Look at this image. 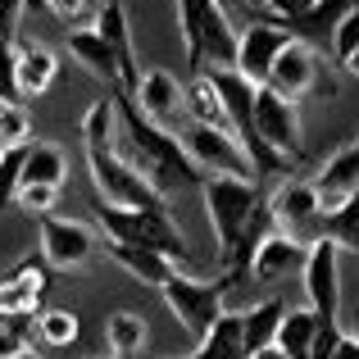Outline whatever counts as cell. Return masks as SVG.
Segmentation results:
<instances>
[{
    "label": "cell",
    "instance_id": "1",
    "mask_svg": "<svg viewBox=\"0 0 359 359\" xmlns=\"http://www.w3.org/2000/svg\"><path fill=\"white\" fill-rule=\"evenodd\" d=\"M118 100V123H123V137H128V159L137 164V173L155 187L159 196H173L182 187H201L205 173L191 164V155L182 150V141L173 137L168 128L150 123L146 114L137 109L132 96H114Z\"/></svg>",
    "mask_w": 359,
    "mask_h": 359
},
{
    "label": "cell",
    "instance_id": "2",
    "mask_svg": "<svg viewBox=\"0 0 359 359\" xmlns=\"http://www.w3.org/2000/svg\"><path fill=\"white\" fill-rule=\"evenodd\" d=\"M201 201H205V219H210L214 245H219V273L232 264L237 245L245 241V232L264 219V182H245V177H205L201 182Z\"/></svg>",
    "mask_w": 359,
    "mask_h": 359
},
{
    "label": "cell",
    "instance_id": "3",
    "mask_svg": "<svg viewBox=\"0 0 359 359\" xmlns=\"http://www.w3.org/2000/svg\"><path fill=\"white\" fill-rule=\"evenodd\" d=\"M177 32L196 73L237 64V27L219 0H177Z\"/></svg>",
    "mask_w": 359,
    "mask_h": 359
},
{
    "label": "cell",
    "instance_id": "4",
    "mask_svg": "<svg viewBox=\"0 0 359 359\" xmlns=\"http://www.w3.org/2000/svg\"><path fill=\"white\" fill-rule=\"evenodd\" d=\"M232 287H237V282H232L228 273H219V278H191L187 269H173L168 282L159 287V296H164L168 314H173L196 341H205V337L214 332V323L228 314V291Z\"/></svg>",
    "mask_w": 359,
    "mask_h": 359
},
{
    "label": "cell",
    "instance_id": "5",
    "mask_svg": "<svg viewBox=\"0 0 359 359\" xmlns=\"http://www.w3.org/2000/svg\"><path fill=\"white\" fill-rule=\"evenodd\" d=\"M96 219H100V228H105L109 241L159 250V255H168L177 269L191 264V245H187L182 228L168 219V210H114V205L96 201Z\"/></svg>",
    "mask_w": 359,
    "mask_h": 359
},
{
    "label": "cell",
    "instance_id": "6",
    "mask_svg": "<svg viewBox=\"0 0 359 359\" xmlns=\"http://www.w3.org/2000/svg\"><path fill=\"white\" fill-rule=\"evenodd\" d=\"M87 168H91V187H96L100 205H114V210H168V201L114 146H87Z\"/></svg>",
    "mask_w": 359,
    "mask_h": 359
},
{
    "label": "cell",
    "instance_id": "7",
    "mask_svg": "<svg viewBox=\"0 0 359 359\" xmlns=\"http://www.w3.org/2000/svg\"><path fill=\"white\" fill-rule=\"evenodd\" d=\"M300 278H305V296H309V309L318 314V323L341 327V250L332 241L314 237Z\"/></svg>",
    "mask_w": 359,
    "mask_h": 359
},
{
    "label": "cell",
    "instance_id": "8",
    "mask_svg": "<svg viewBox=\"0 0 359 359\" xmlns=\"http://www.w3.org/2000/svg\"><path fill=\"white\" fill-rule=\"evenodd\" d=\"M177 141H182V150L191 155V164L201 168L205 177H245V182H255V168H250V159H245L241 141L232 137V132L187 123V132Z\"/></svg>",
    "mask_w": 359,
    "mask_h": 359
},
{
    "label": "cell",
    "instance_id": "9",
    "mask_svg": "<svg viewBox=\"0 0 359 359\" xmlns=\"http://www.w3.org/2000/svg\"><path fill=\"white\" fill-rule=\"evenodd\" d=\"M291 41H296V32H291L287 23H278V18H250V23L237 27V64H232V69H237L241 78H250L255 87H264L273 64H278V55L287 50Z\"/></svg>",
    "mask_w": 359,
    "mask_h": 359
},
{
    "label": "cell",
    "instance_id": "10",
    "mask_svg": "<svg viewBox=\"0 0 359 359\" xmlns=\"http://www.w3.org/2000/svg\"><path fill=\"white\" fill-rule=\"evenodd\" d=\"M264 87L278 91L282 100H291V105H296V100H305L309 91H318V87H323L327 96L337 91L332 78L323 73V55H318L309 41H291L287 50L278 55V64H273V73H269V82H264Z\"/></svg>",
    "mask_w": 359,
    "mask_h": 359
},
{
    "label": "cell",
    "instance_id": "11",
    "mask_svg": "<svg viewBox=\"0 0 359 359\" xmlns=\"http://www.w3.org/2000/svg\"><path fill=\"white\" fill-rule=\"evenodd\" d=\"M41 259L50 269H87L96 259V232L78 219H60V214H46L41 219Z\"/></svg>",
    "mask_w": 359,
    "mask_h": 359
},
{
    "label": "cell",
    "instance_id": "12",
    "mask_svg": "<svg viewBox=\"0 0 359 359\" xmlns=\"http://www.w3.org/2000/svg\"><path fill=\"white\" fill-rule=\"evenodd\" d=\"M255 123H259V137L278 150L287 164H300L305 159V137H300V114L291 100H282L278 91L259 87L255 96Z\"/></svg>",
    "mask_w": 359,
    "mask_h": 359
},
{
    "label": "cell",
    "instance_id": "13",
    "mask_svg": "<svg viewBox=\"0 0 359 359\" xmlns=\"http://www.w3.org/2000/svg\"><path fill=\"white\" fill-rule=\"evenodd\" d=\"M96 32L105 36L109 55H114V69H118V91H114V96H137V87H141V64H137V50H132V23H128L123 0H105V5H100Z\"/></svg>",
    "mask_w": 359,
    "mask_h": 359
},
{
    "label": "cell",
    "instance_id": "14",
    "mask_svg": "<svg viewBox=\"0 0 359 359\" xmlns=\"http://www.w3.org/2000/svg\"><path fill=\"white\" fill-rule=\"evenodd\" d=\"M264 205H269V214H273V228L296 232V237H300L305 223H318V191H314L309 177H282Z\"/></svg>",
    "mask_w": 359,
    "mask_h": 359
},
{
    "label": "cell",
    "instance_id": "15",
    "mask_svg": "<svg viewBox=\"0 0 359 359\" xmlns=\"http://www.w3.org/2000/svg\"><path fill=\"white\" fill-rule=\"evenodd\" d=\"M314 191H318V214H332L341 210L351 196H359V146H346L318 168L314 177Z\"/></svg>",
    "mask_w": 359,
    "mask_h": 359
},
{
    "label": "cell",
    "instance_id": "16",
    "mask_svg": "<svg viewBox=\"0 0 359 359\" xmlns=\"http://www.w3.org/2000/svg\"><path fill=\"white\" fill-rule=\"evenodd\" d=\"M137 109L146 114L150 123H159V128H168L177 114L187 109V87L173 78L168 69H146L141 73V87H137Z\"/></svg>",
    "mask_w": 359,
    "mask_h": 359
},
{
    "label": "cell",
    "instance_id": "17",
    "mask_svg": "<svg viewBox=\"0 0 359 359\" xmlns=\"http://www.w3.org/2000/svg\"><path fill=\"white\" fill-rule=\"evenodd\" d=\"M305 255H309V241H300L296 232L273 228L269 237L259 241L255 259H250V278L255 282H278V278H287V273L305 269Z\"/></svg>",
    "mask_w": 359,
    "mask_h": 359
},
{
    "label": "cell",
    "instance_id": "18",
    "mask_svg": "<svg viewBox=\"0 0 359 359\" xmlns=\"http://www.w3.org/2000/svg\"><path fill=\"white\" fill-rule=\"evenodd\" d=\"M46 264L18 259L9 273H0V314H36L46 296Z\"/></svg>",
    "mask_w": 359,
    "mask_h": 359
},
{
    "label": "cell",
    "instance_id": "19",
    "mask_svg": "<svg viewBox=\"0 0 359 359\" xmlns=\"http://www.w3.org/2000/svg\"><path fill=\"white\" fill-rule=\"evenodd\" d=\"M14 55H18V91L23 96H46L60 78V60H55L50 46L32 41V36H18L14 41Z\"/></svg>",
    "mask_w": 359,
    "mask_h": 359
},
{
    "label": "cell",
    "instance_id": "20",
    "mask_svg": "<svg viewBox=\"0 0 359 359\" xmlns=\"http://www.w3.org/2000/svg\"><path fill=\"white\" fill-rule=\"evenodd\" d=\"M69 55L82 64V69L91 73V78H100L109 91H118V69H114V55H109V46H105V36L96 32V23L91 27H73L69 32Z\"/></svg>",
    "mask_w": 359,
    "mask_h": 359
},
{
    "label": "cell",
    "instance_id": "21",
    "mask_svg": "<svg viewBox=\"0 0 359 359\" xmlns=\"http://www.w3.org/2000/svg\"><path fill=\"white\" fill-rule=\"evenodd\" d=\"M105 255L118 264V269H128L137 282H146V287H155V291L164 287V282H168V273L177 269V264L168 259V255L146 250V245H118V241H109V245H105Z\"/></svg>",
    "mask_w": 359,
    "mask_h": 359
},
{
    "label": "cell",
    "instance_id": "22",
    "mask_svg": "<svg viewBox=\"0 0 359 359\" xmlns=\"http://www.w3.org/2000/svg\"><path fill=\"white\" fill-rule=\"evenodd\" d=\"M105 346L114 359H146L150 346V327L137 309H118V314L105 318Z\"/></svg>",
    "mask_w": 359,
    "mask_h": 359
},
{
    "label": "cell",
    "instance_id": "23",
    "mask_svg": "<svg viewBox=\"0 0 359 359\" xmlns=\"http://www.w3.org/2000/svg\"><path fill=\"white\" fill-rule=\"evenodd\" d=\"M187 114H191V123H201V128L232 132L228 109H223V96H219V87L210 82V73H196V78L187 82ZM232 137H237V132H232Z\"/></svg>",
    "mask_w": 359,
    "mask_h": 359
},
{
    "label": "cell",
    "instance_id": "24",
    "mask_svg": "<svg viewBox=\"0 0 359 359\" xmlns=\"http://www.w3.org/2000/svg\"><path fill=\"white\" fill-rule=\"evenodd\" d=\"M64 177H69V159L55 141H32L23 159V187H55L60 191Z\"/></svg>",
    "mask_w": 359,
    "mask_h": 359
},
{
    "label": "cell",
    "instance_id": "25",
    "mask_svg": "<svg viewBox=\"0 0 359 359\" xmlns=\"http://www.w3.org/2000/svg\"><path fill=\"white\" fill-rule=\"evenodd\" d=\"M282 314H287V305H282V300H259V305L241 309V341H245V355H255V351H264V346L278 341Z\"/></svg>",
    "mask_w": 359,
    "mask_h": 359
},
{
    "label": "cell",
    "instance_id": "26",
    "mask_svg": "<svg viewBox=\"0 0 359 359\" xmlns=\"http://www.w3.org/2000/svg\"><path fill=\"white\" fill-rule=\"evenodd\" d=\"M318 314L309 305L300 309H287L282 314V327H278V346L287 351V359H309L314 355V341H318Z\"/></svg>",
    "mask_w": 359,
    "mask_h": 359
},
{
    "label": "cell",
    "instance_id": "27",
    "mask_svg": "<svg viewBox=\"0 0 359 359\" xmlns=\"http://www.w3.org/2000/svg\"><path fill=\"white\" fill-rule=\"evenodd\" d=\"M355 9H359V0H318L305 18H296V23H291V32H296V41H309V46H314L318 36H332L337 23H341V18H351Z\"/></svg>",
    "mask_w": 359,
    "mask_h": 359
},
{
    "label": "cell",
    "instance_id": "28",
    "mask_svg": "<svg viewBox=\"0 0 359 359\" xmlns=\"http://www.w3.org/2000/svg\"><path fill=\"white\" fill-rule=\"evenodd\" d=\"M318 237L359 259V196H351V201L332 214H318Z\"/></svg>",
    "mask_w": 359,
    "mask_h": 359
},
{
    "label": "cell",
    "instance_id": "29",
    "mask_svg": "<svg viewBox=\"0 0 359 359\" xmlns=\"http://www.w3.org/2000/svg\"><path fill=\"white\" fill-rule=\"evenodd\" d=\"M82 332L78 314L73 309H36V341L50 346V351H64V346H73Z\"/></svg>",
    "mask_w": 359,
    "mask_h": 359
},
{
    "label": "cell",
    "instance_id": "30",
    "mask_svg": "<svg viewBox=\"0 0 359 359\" xmlns=\"http://www.w3.org/2000/svg\"><path fill=\"white\" fill-rule=\"evenodd\" d=\"M36 314H0V359H18L32 351Z\"/></svg>",
    "mask_w": 359,
    "mask_h": 359
},
{
    "label": "cell",
    "instance_id": "31",
    "mask_svg": "<svg viewBox=\"0 0 359 359\" xmlns=\"http://www.w3.org/2000/svg\"><path fill=\"white\" fill-rule=\"evenodd\" d=\"M27 141H32V114H27V105H23V100L0 105V155L27 146Z\"/></svg>",
    "mask_w": 359,
    "mask_h": 359
},
{
    "label": "cell",
    "instance_id": "32",
    "mask_svg": "<svg viewBox=\"0 0 359 359\" xmlns=\"http://www.w3.org/2000/svg\"><path fill=\"white\" fill-rule=\"evenodd\" d=\"M114 118H118V100H96V105L82 114V141L87 146H114Z\"/></svg>",
    "mask_w": 359,
    "mask_h": 359
},
{
    "label": "cell",
    "instance_id": "33",
    "mask_svg": "<svg viewBox=\"0 0 359 359\" xmlns=\"http://www.w3.org/2000/svg\"><path fill=\"white\" fill-rule=\"evenodd\" d=\"M27 146H32V141H27ZM27 146L5 150V155H0V210H5V205H14L18 187H23V159H27Z\"/></svg>",
    "mask_w": 359,
    "mask_h": 359
},
{
    "label": "cell",
    "instance_id": "34",
    "mask_svg": "<svg viewBox=\"0 0 359 359\" xmlns=\"http://www.w3.org/2000/svg\"><path fill=\"white\" fill-rule=\"evenodd\" d=\"M327 50H332V64H341V69H346V60L359 50V9H355L351 18L337 23V32L327 36Z\"/></svg>",
    "mask_w": 359,
    "mask_h": 359
},
{
    "label": "cell",
    "instance_id": "35",
    "mask_svg": "<svg viewBox=\"0 0 359 359\" xmlns=\"http://www.w3.org/2000/svg\"><path fill=\"white\" fill-rule=\"evenodd\" d=\"M14 100H23V91H18V55H14V41L0 36V105H14Z\"/></svg>",
    "mask_w": 359,
    "mask_h": 359
},
{
    "label": "cell",
    "instance_id": "36",
    "mask_svg": "<svg viewBox=\"0 0 359 359\" xmlns=\"http://www.w3.org/2000/svg\"><path fill=\"white\" fill-rule=\"evenodd\" d=\"M55 201H60V191H55V187H18V196H14V205L27 214V219H36V223L55 210Z\"/></svg>",
    "mask_w": 359,
    "mask_h": 359
},
{
    "label": "cell",
    "instance_id": "37",
    "mask_svg": "<svg viewBox=\"0 0 359 359\" xmlns=\"http://www.w3.org/2000/svg\"><path fill=\"white\" fill-rule=\"evenodd\" d=\"M46 9H50V14L60 18L64 27H82L87 18L96 23V14H100L96 0H46Z\"/></svg>",
    "mask_w": 359,
    "mask_h": 359
},
{
    "label": "cell",
    "instance_id": "38",
    "mask_svg": "<svg viewBox=\"0 0 359 359\" xmlns=\"http://www.w3.org/2000/svg\"><path fill=\"white\" fill-rule=\"evenodd\" d=\"M255 5H259L269 18H278V23H287V27H291L296 18H305L309 9L318 5V0H255Z\"/></svg>",
    "mask_w": 359,
    "mask_h": 359
},
{
    "label": "cell",
    "instance_id": "39",
    "mask_svg": "<svg viewBox=\"0 0 359 359\" xmlns=\"http://www.w3.org/2000/svg\"><path fill=\"white\" fill-rule=\"evenodd\" d=\"M332 359H359V341H355L351 332H346L341 341H337V351H332Z\"/></svg>",
    "mask_w": 359,
    "mask_h": 359
},
{
    "label": "cell",
    "instance_id": "40",
    "mask_svg": "<svg viewBox=\"0 0 359 359\" xmlns=\"http://www.w3.org/2000/svg\"><path fill=\"white\" fill-rule=\"evenodd\" d=\"M250 359H287V351H282V346L273 341V346H264V351H255Z\"/></svg>",
    "mask_w": 359,
    "mask_h": 359
},
{
    "label": "cell",
    "instance_id": "41",
    "mask_svg": "<svg viewBox=\"0 0 359 359\" xmlns=\"http://www.w3.org/2000/svg\"><path fill=\"white\" fill-rule=\"evenodd\" d=\"M223 9H255V0H219Z\"/></svg>",
    "mask_w": 359,
    "mask_h": 359
},
{
    "label": "cell",
    "instance_id": "42",
    "mask_svg": "<svg viewBox=\"0 0 359 359\" xmlns=\"http://www.w3.org/2000/svg\"><path fill=\"white\" fill-rule=\"evenodd\" d=\"M346 73H355V78H359V50L351 55V60H346Z\"/></svg>",
    "mask_w": 359,
    "mask_h": 359
},
{
    "label": "cell",
    "instance_id": "43",
    "mask_svg": "<svg viewBox=\"0 0 359 359\" xmlns=\"http://www.w3.org/2000/svg\"><path fill=\"white\" fill-rule=\"evenodd\" d=\"M351 318H355V323H351V337H355V341H359V309H355Z\"/></svg>",
    "mask_w": 359,
    "mask_h": 359
},
{
    "label": "cell",
    "instance_id": "44",
    "mask_svg": "<svg viewBox=\"0 0 359 359\" xmlns=\"http://www.w3.org/2000/svg\"><path fill=\"white\" fill-rule=\"evenodd\" d=\"M18 359H41V355H32V351H27V355H18Z\"/></svg>",
    "mask_w": 359,
    "mask_h": 359
},
{
    "label": "cell",
    "instance_id": "45",
    "mask_svg": "<svg viewBox=\"0 0 359 359\" xmlns=\"http://www.w3.org/2000/svg\"><path fill=\"white\" fill-rule=\"evenodd\" d=\"M355 146H359V141H355Z\"/></svg>",
    "mask_w": 359,
    "mask_h": 359
}]
</instances>
